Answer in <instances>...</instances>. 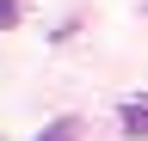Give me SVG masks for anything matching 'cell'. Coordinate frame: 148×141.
Returning a JSON list of instances; mask_svg holds the SVG:
<instances>
[{"label":"cell","mask_w":148,"mask_h":141,"mask_svg":"<svg viewBox=\"0 0 148 141\" xmlns=\"http://www.w3.org/2000/svg\"><path fill=\"white\" fill-rule=\"evenodd\" d=\"M117 123H123V135H130V141H148V104H123Z\"/></svg>","instance_id":"1"},{"label":"cell","mask_w":148,"mask_h":141,"mask_svg":"<svg viewBox=\"0 0 148 141\" xmlns=\"http://www.w3.org/2000/svg\"><path fill=\"white\" fill-rule=\"evenodd\" d=\"M37 141H80V123H74V117H56V123H49Z\"/></svg>","instance_id":"2"},{"label":"cell","mask_w":148,"mask_h":141,"mask_svg":"<svg viewBox=\"0 0 148 141\" xmlns=\"http://www.w3.org/2000/svg\"><path fill=\"white\" fill-rule=\"evenodd\" d=\"M18 25V0H0V31H12Z\"/></svg>","instance_id":"3"}]
</instances>
